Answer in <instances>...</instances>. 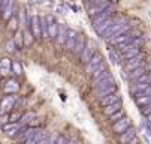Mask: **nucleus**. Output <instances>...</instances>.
<instances>
[{
  "label": "nucleus",
  "mask_w": 151,
  "mask_h": 144,
  "mask_svg": "<svg viewBox=\"0 0 151 144\" xmlns=\"http://www.w3.org/2000/svg\"><path fill=\"white\" fill-rule=\"evenodd\" d=\"M44 137H47V134H45V131H42V129H36L35 131V134L32 135V137H29L23 144H37Z\"/></svg>",
  "instance_id": "15"
},
{
  "label": "nucleus",
  "mask_w": 151,
  "mask_h": 144,
  "mask_svg": "<svg viewBox=\"0 0 151 144\" xmlns=\"http://www.w3.org/2000/svg\"><path fill=\"white\" fill-rule=\"evenodd\" d=\"M117 101H120V95H118L117 92H114V93H111V95H106L105 98L100 99V102H102L103 107H105V105H109V104H114V102H117Z\"/></svg>",
  "instance_id": "20"
},
{
  "label": "nucleus",
  "mask_w": 151,
  "mask_h": 144,
  "mask_svg": "<svg viewBox=\"0 0 151 144\" xmlns=\"http://www.w3.org/2000/svg\"><path fill=\"white\" fill-rule=\"evenodd\" d=\"M64 144H78V143H76V141H66Z\"/></svg>",
  "instance_id": "40"
},
{
  "label": "nucleus",
  "mask_w": 151,
  "mask_h": 144,
  "mask_svg": "<svg viewBox=\"0 0 151 144\" xmlns=\"http://www.w3.org/2000/svg\"><path fill=\"white\" fill-rule=\"evenodd\" d=\"M133 81H136V83H150V75H148V72H145V74H142L141 77H138Z\"/></svg>",
  "instance_id": "30"
},
{
  "label": "nucleus",
  "mask_w": 151,
  "mask_h": 144,
  "mask_svg": "<svg viewBox=\"0 0 151 144\" xmlns=\"http://www.w3.org/2000/svg\"><path fill=\"white\" fill-rule=\"evenodd\" d=\"M84 45H85V39L82 38V36H79L78 35V38H76V42H75V45H73V48H72V51L75 53V54H81V51H82V48H84Z\"/></svg>",
  "instance_id": "22"
},
{
  "label": "nucleus",
  "mask_w": 151,
  "mask_h": 144,
  "mask_svg": "<svg viewBox=\"0 0 151 144\" xmlns=\"http://www.w3.org/2000/svg\"><path fill=\"white\" fill-rule=\"evenodd\" d=\"M112 23H114V18H111V17H109L108 20H105V21H103L102 24H99V26H97V27H94V29H96V32H97L99 35H102L106 29H109V27L112 26Z\"/></svg>",
  "instance_id": "21"
},
{
  "label": "nucleus",
  "mask_w": 151,
  "mask_h": 144,
  "mask_svg": "<svg viewBox=\"0 0 151 144\" xmlns=\"http://www.w3.org/2000/svg\"><path fill=\"white\" fill-rule=\"evenodd\" d=\"M19 90V84H18V81L17 80H8V83L5 84V92L6 93H12V95H15L17 92Z\"/></svg>",
  "instance_id": "17"
},
{
  "label": "nucleus",
  "mask_w": 151,
  "mask_h": 144,
  "mask_svg": "<svg viewBox=\"0 0 151 144\" xmlns=\"http://www.w3.org/2000/svg\"><path fill=\"white\" fill-rule=\"evenodd\" d=\"M11 63L12 62L9 60V59H0V68H11Z\"/></svg>",
  "instance_id": "33"
},
{
  "label": "nucleus",
  "mask_w": 151,
  "mask_h": 144,
  "mask_svg": "<svg viewBox=\"0 0 151 144\" xmlns=\"http://www.w3.org/2000/svg\"><path fill=\"white\" fill-rule=\"evenodd\" d=\"M11 74V68H0V75L2 77H8Z\"/></svg>",
  "instance_id": "36"
},
{
  "label": "nucleus",
  "mask_w": 151,
  "mask_h": 144,
  "mask_svg": "<svg viewBox=\"0 0 151 144\" xmlns=\"http://www.w3.org/2000/svg\"><path fill=\"white\" fill-rule=\"evenodd\" d=\"M145 72H147V71L141 66V68H138V69H135V71H132V72H129V78H130V80L133 81V80H136L138 77H141V75H142V74H145Z\"/></svg>",
  "instance_id": "27"
},
{
  "label": "nucleus",
  "mask_w": 151,
  "mask_h": 144,
  "mask_svg": "<svg viewBox=\"0 0 151 144\" xmlns=\"http://www.w3.org/2000/svg\"><path fill=\"white\" fill-rule=\"evenodd\" d=\"M114 92H117V86H115V84L106 87V89H102V90H97V98L102 99V98H105L106 95H111V93H114Z\"/></svg>",
  "instance_id": "23"
},
{
  "label": "nucleus",
  "mask_w": 151,
  "mask_h": 144,
  "mask_svg": "<svg viewBox=\"0 0 151 144\" xmlns=\"http://www.w3.org/2000/svg\"><path fill=\"white\" fill-rule=\"evenodd\" d=\"M5 3H6V0H0V12H2V9H3Z\"/></svg>",
  "instance_id": "39"
},
{
  "label": "nucleus",
  "mask_w": 151,
  "mask_h": 144,
  "mask_svg": "<svg viewBox=\"0 0 151 144\" xmlns=\"http://www.w3.org/2000/svg\"><path fill=\"white\" fill-rule=\"evenodd\" d=\"M15 102H17V96L15 95H11V96H5L0 102V113L2 114H6L9 113L14 107H15Z\"/></svg>",
  "instance_id": "1"
},
{
  "label": "nucleus",
  "mask_w": 151,
  "mask_h": 144,
  "mask_svg": "<svg viewBox=\"0 0 151 144\" xmlns=\"http://www.w3.org/2000/svg\"><path fill=\"white\" fill-rule=\"evenodd\" d=\"M112 84H115V80H114V77H112V74H111V72H108V74H106L102 80H99L97 83H94L96 90L106 89V87H109V86H112Z\"/></svg>",
  "instance_id": "6"
},
{
  "label": "nucleus",
  "mask_w": 151,
  "mask_h": 144,
  "mask_svg": "<svg viewBox=\"0 0 151 144\" xmlns=\"http://www.w3.org/2000/svg\"><path fill=\"white\" fill-rule=\"evenodd\" d=\"M32 119H35V113H32V111H29V113H26V114H21V117H19V123L23 126H26L27 123H32Z\"/></svg>",
  "instance_id": "24"
},
{
  "label": "nucleus",
  "mask_w": 151,
  "mask_h": 144,
  "mask_svg": "<svg viewBox=\"0 0 151 144\" xmlns=\"http://www.w3.org/2000/svg\"><path fill=\"white\" fill-rule=\"evenodd\" d=\"M14 47H15V44L12 42V41H9V42L6 44V50H8L9 53H14V51H15V48H14Z\"/></svg>",
  "instance_id": "37"
},
{
  "label": "nucleus",
  "mask_w": 151,
  "mask_h": 144,
  "mask_svg": "<svg viewBox=\"0 0 151 144\" xmlns=\"http://www.w3.org/2000/svg\"><path fill=\"white\" fill-rule=\"evenodd\" d=\"M29 24H30V33L33 38L40 39V26H39V17H32L29 18Z\"/></svg>",
  "instance_id": "9"
},
{
  "label": "nucleus",
  "mask_w": 151,
  "mask_h": 144,
  "mask_svg": "<svg viewBox=\"0 0 151 144\" xmlns=\"http://www.w3.org/2000/svg\"><path fill=\"white\" fill-rule=\"evenodd\" d=\"M76 38H78V32L75 30H68V38L66 41H64V47H66V50H72L75 42H76Z\"/></svg>",
  "instance_id": "16"
},
{
  "label": "nucleus",
  "mask_w": 151,
  "mask_h": 144,
  "mask_svg": "<svg viewBox=\"0 0 151 144\" xmlns=\"http://www.w3.org/2000/svg\"><path fill=\"white\" fill-rule=\"evenodd\" d=\"M136 137V129L135 128H132V126H129L126 131H123L121 134H120V143L121 144H127L129 141H130L132 138H135Z\"/></svg>",
  "instance_id": "14"
},
{
  "label": "nucleus",
  "mask_w": 151,
  "mask_h": 144,
  "mask_svg": "<svg viewBox=\"0 0 151 144\" xmlns=\"http://www.w3.org/2000/svg\"><path fill=\"white\" fill-rule=\"evenodd\" d=\"M142 114L148 119L150 117V114H151V107L150 105H145V107H142Z\"/></svg>",
  "instance_id": "35"
},
{
  "label": "nucleus",
  "mask_w": 151,
  "mask_h": 144,
  "mask_svg": "<svg viewBox=\"0 0 151 144\" xmlns=\"http://www.w3.org/2000/svg\"><path fill=\"white\" fill-rule=\"evenodd\" d=\"M129 126H130V120H129L127 117H121L120 120L114 122V126H112V129H114V132L121 134V132H123V131H126Z\"/></svg>",
  "instance_id": "13"
},
{
  "label": "nucleus",
  "mask_w": 151,
  "mask_h": 144,
  "mask_svg": "<svg viewBox=\"0 0 151 144\" xmlns=\"http://www.w3.org/2000/svg\"><path fill=\"white\" fill-rule=\"evenodd\" d=\"M8 24H9V29L17 30V17H15V15H12V17L8 20Z\"/></svg>",
  "instance_id": "31"
},
{
  "label": "nucleus",
  "mask_w": 151,
  "mask_h": 144,
  "mask_svg": "<svg viewBox=\"0 0 151 144\" xmlns=\"http://www.w3.org/2000/svg\"><path fill=\"white\" fill-rule=\"evenodd\" d=\"M135 38V33L133 32H126V33H123V35H120V36H115V38H111L109 39V42L112 44V45H123V44H129L130 41Z\"/></svg>",
  "instance_id": "2"
},
{
  "label": "nucleus",
  "mask_w": 151,
  "mask_h": 144,
  "mask_svg": "<svg viewBox=\"0 0 151 144\" xmlns=\"http://www.w3.org/2000/svg\"><path fill=\"white\" fill-rule=\"evenodd\" d=\"M8 116H9V122H18V120H19V117H21V113L15 111V113L8 114Z\"/></svg>",
  "instance_id": "32"
},
{
  "label": "nucleus",
  "mask_w": 151,
  "mask_h": 144,
  "mask_svg": "<svg viewBox=\"0 0 151 144\" xmlns=\"http://www.w3.org/2000/svg\"><path fill=\"white\" fill-rule=\"evenodd\" d=\"M23 33V45H26V47H29V45H32V42L35 41V38H33V35L30 33V30H26V32H21Z\"/></svg>",
  "instance_id": "26"
},
{
  "label": "nucleus",
  "mask_w": 151,
  "mask_h": 144,
  "mask_svg": "<svg viewBox=\"0 0 151 144\" xmlns=\"http://www.w3.org/2000/svg\"><path fill=\"white\" fill-rule=\"evenodd\" d=\"M23 128H24V126L21 125L19 122H9V123H6V125L2 126V129L5 131V134L9 135V137H15Z\"/></svg>",
  "instance_id": "4"
},
{
  "label": "nucleus",
  "mask_w": 151,
  "mask_h": 144,
  "mask_svg": "<svg viewBox=\"0 0 151 144\" xmlns=\"http://www.w3.org/2000/svg\"><path fill=\"white\" fill-rule=\"evenodd\" d=\"M11 72H14L15 75H21L23 74V66H21L18 62H12L11 63Z\"/></svg>",
  "instance_id": "28"
},
{
  "label": "nucleus",
  "mask_w": 151,
  "mask_h": 144,
  "mask_svg": "<svg viewBox=\"0 0 151 144\" xmlns=\"http://www.w3.org/2000/svg\"><path fill=\"white\" fill-rule=\"evenodd\" d=\"M121 117H124V111L123 110H118V111H115L114 114H111L109 116V119H111V122L114 123V122H117V120H120Z\"/></svg>",
  "instance_id": "29"
},
{
  "label": "nucleus",
  "mask_w": 151,
  "mask_h": 144,
  "mask_svg": "<svg viewBox=\"0 0 151 144\" xmlns=\"http://www.w3.org/2000/svg\"><path fill=\"white\" fill-rule=\"evenodd\" d=\"M35 131H36V128H33V126H29V128H23V129H21L17 135H15V140H17V143L18 144H23L29 137H32L33 134H35Z\"/></svg>",
  "instance_id": "7"
},
{
  "label": "nucleus",
  "mask_w": 151,
  "mask_h": 144,
  "mask_svg": "<svg viewBox=\"0 0 151 144\" xmlns=\"http://www.w3.org/2000/svg\"><path fill=\"white\" fill-rule=\"evenodd\" d=\"M93 54H94V45L93 44H85L82 51H81V54H79V59H81L82 63H87Z\"/></svg>",
  "instance_id": "10"
},
{
  "label": "nucleus",
  "mask_w": 151,
  "mask_h": 144,
  "mask_svg": "<svg viewBox=\"0 0 151 144\" xmlns=\"http://www.w3.org/2000/svg\"><path fill=\"white\" fill-rule=\"evenodd\" d=\"M151 90L147 89V90H142V92H138L135 93V102L139 105V107H145V105H150V101H151Z\"/></svg>",
  "instance_id": "3"
},
{
  "label": "nucleus",
  "mask_w": 151,
  "mask_h": 144,
  "mask_svg": "<svg viewBox=\"0 0 151 144\" xmlns=\"http://www.w3.org/2000/svg\"><path fill=\"white\" fill-rule=\"evenodd\" d=\"M118 110H121V101H117V102H114V104H109V105L103 107V113L106 116H111V114H114Z\"/></svg>",
  "instance_id": "18"
},
{
  "label": "nucleus",
  "mask_w": 151,
  "mask_h": 144,
  "mask_svg": "<svg viewBox=\"0 0 151 144\" xmlns=\"http://www.w3.org/2000/svg\"><path fill=\"white\" fill-rule=\"evenodd\" d=\"M108 72H109V71L106 69V65L103 63V62H102V63H99V65L96 66V69L91 72V77H93V80H94V83H97L99 80H102Z\"/></svg>",
  "instance_id": "11"
},
{
  "label": "nucleus",
  "mask_w": 151,
  "mask_h": 144,
  "mask_svg": "<svg viewBox=\"0 0 151 144\" xmlns=\"http://www.w3.org/2000/svg\"><path fill=\"white\" fill-rule=\"evenodd\" d=\"M66 38H68V29L64 26H57V36H55L57 42L63 45L64 41H66Z\"/></svg>",
  "instance_id": "19"
},
{
  "label": "nucleus",
  "mask_w": 151,
  "mask_h": 144,
  "mask_svg": "<svg viewBox=\"0 0 151 144\" xmlns=\"http://www.w3.org/2000/svg\"><path fill=\"white\" fill-rule=\"evenodd\" d=\"M102 60H103V57H102L100 54L94 53V54L90 57V60L85 63V72H87L88 75H91V72L96 69V66H97L99 63H102Z\"/></svg>",
  "instance_id": "5"
},
{
  "label": "nucleus",
  "mask_w": 151,
  "mask_h": 144,
  "mask_svg": "<svg viewBox=\"0 0 151 144\" xmlns=\"http://www.w3.org/2000/svg\"><path fill=\"white\" fill-rule=\"evenodd\" d=\"M12 42L15 44V47L21 48V47H24L23 45V33H21V30H15V35H14V39H12Z\"/></svg>",
  "instance_id": "25"
},
{
  "label": "nucleus",
  "mask_w": 151,
  "mask_h": 144,
  "mask_svg": "<svg viewBox=\"0 0 151 144\" xmlns=\"http://www.w3.org/2000/svg\"><path fill=\"white\" fill-rule=\"evenodd\" d=\"M6 123H9V116H8V113H6V114H2V116H0V126L6 125Z\"/></svg>",
  "instance_id": "34"
},
{
  "label": "nucleus",
  "mask_w": 151,
  "mask_h": 144,
  "mask_svg": "<svg viewBox=\"0 0 151 144\" xmlns=\"http://www.w3.org/2000/svg\"><path fill=\"white\" fill-rule=\"evenodd\" d=\"M127 144H141V143H139V140H138V138H136V137H135V138H132V140H130V141H129V143H127Z\"/></svg>",
  "instance_id": "38"
},
{
  "label": "nucleus",
  "mask_w": 151,
  "mask_h": 144,
  "mask_svg": "<svg viewBox=\"0 0 151 144\" xmlns=\"http://www.w3.org/2000/svg\"><path fill=\"white\" fill-rule=\"evenodd\" d=\"M142 56H136V57H133V59H130V60H127V63H126V66H124V71L126 72H132V71H135V69H138V68H141L142 66Z\"/></svg>",
  "instance_id": "8"
},
{
  "label": "nucleus",
  "mask_w": 151,
  "mask_h": 144,
  "mask_svg": "<svg viewBox=\"0 0 151 144\" xmlns=\"http://www.w3.org/2000/svg\"><path fill=\"white\" fill-rule=\"evenodd\" d=\"M14 6H15L14 0H6V3H5L2 12H0V15H2V18L5 20V21H8V20L14 15Z\"/></svg>",
  "instance_id": "12"
}]
</instances>
